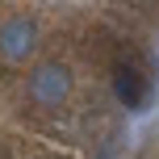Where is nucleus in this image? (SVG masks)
<instances>
[{"label":"nucleus","instance_id":"f257e3e1","mask_svg":"<svg viewBox=\"0 0 159 159\" xmlns=\"http://www.w3.org/2000/svg\"><path fill=\"white\" fill-rule=\"evenodd\" d=\"M159 92V4H0V159H113Z\"/></svg>","mask_w":159,"mask_h":159},{"label":"nucleus","instance_id":"f03ea898","mask_svg":"<svg viewBox=\"0 0 159 159\" xmlns=\"http://www.w3.org/2000/svg\"><path fill=\"white\" fill-rule=\"evenodd\" d=\"M138 159H159V134H155V138H147V147L138 151Z\"/></svg>","mask_w":159,"mask_h":159}]
</instances>
